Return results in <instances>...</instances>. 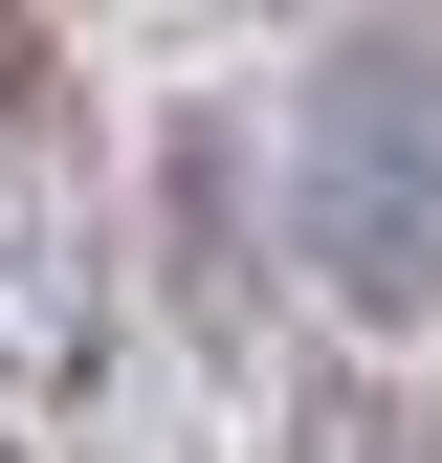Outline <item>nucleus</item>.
<instances>
[{
	"mask_svg": "<svg viewBox=\"0 0 442 463\" xmlns=\"http://www.w3.org/2000/svg\"><path fill=\"white\" fill-rule=\"evenodd\" d=\"M155 287H178L221 354H265V287H244V110H155Z\"/></svg>",
	"mask_w": 442,
	"mask_h": 463,
	"instance_id": "obj_3",
	"label": "nucleus"
},
{
	"mask_svg": "<svg viewBox=\"0 0 442 463\" xmlns=\"http://www.w3.org/2000/svg\"><path fill=\"white\" fill-rule=\"evenodd\" d=\"M110 354V199H89V89L44 44V0H0V375L67 397Z\"/></svg>",
	"mask_w": 442,
	"mask_h": 463,
	"instance_id": "obj_2",
	"label": "nucleus"
},
{
	"mask_svg": "<svg viewBox=\"0 0 442 463\" xmlns=\"http://www.w3.org/2000/svg\"><path fill=\"white\" fill-rule=\"evenodd\" d=\"M0 463H44V441H23V420H0Z\"/></svg>",
	"mask_w": 442,
	"mask_h": 463,
	"instance_id": "obj_4",
	"label": "nucleus"
},
{
	"mask_svg": "<svg viewBox=\"0 0 442 463\" xmlns=\"http://www.w3.org/2000/svg\"><path fill=\"white\" fill-rule=\"evenodd\" d=\"M288 265L354 331L442 309V44L420 23H332L288 89Z\"/></svg>",
	"mask_w": 442,
	"mask_h": 463,
	"instance_id": "obj_1",
	"label": "nucleus"
}]
</instances>
